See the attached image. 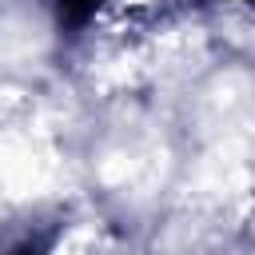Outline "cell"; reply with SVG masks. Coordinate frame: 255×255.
<instances>
[{"mask_svg":"<svg viewBox=\"0 0 255 255\" xmlns=\"http://www.w3.org/2000/svg\"><path fill=\"white\" fill-rule=\"evenodd\" d=\"M100 4H104V0H60V16H64L68 24H84V20L96 16Z\"/></svg>","mask_w":255,"mask_h":255,"instance_id":"obj_1","label":"cell"}]
</instances>
